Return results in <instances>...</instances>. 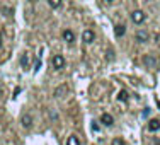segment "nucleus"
<instances>
[{
    "instance_id": "obj_5",
    "label": "nucleus",
    "mask_w": 160,
    "mask_h": 145,
    "mask_svg": "<svg viewBox=\"0 0 160 145\" xmlns=\"http://www.w3.org/2000/svg\"><path fill=\"white\" fill-rule=\"evenodd\" d=\"M94 39H96V34H94L92 29H85V31L82 32V41L83 43H87V45H89V43H92Z\"/></svg>"
},
{
    "instance_id": "obj_3",
    "label": "nucleus",
    "mask_w": 160,
    "mask_h": 145,
    "mask_svg": "<svg viewBox=\"0 0 160 145\" xmlns=\"http://www.w3.org/2000/svg\"><path fill=\"white\" fill-rule=\"evenodd\" d=\"M145 17H147V16H145L143 10H133V12H131V21L134 24H141L145 21Z\"/></svg>"
},
{
    "instance_id": "obj_15",
    "label": "nucleus",
    "mask_w": 160,
    "mask_h": 145,
    "mask_svg": "<svg viewBox=\"0 0 160 145\" xmlns=\"http://www.w3.org/2000/svg\"><path fill=\"white\" fill-rule=\"evenodd\" d=\"M49 7H53V9H58V7L61 5V0H48Z\"/></svg>"
},
{
    "instance_id": "obj_20",
    "label": "nucleus",
    "mask_w": 160,
    "mask_h": 145,
    "mask_svg": "<svg viewBox=\"0 0 160 145\" xmlns=\"http://www.w3.org/2000/svg\"><path fill=\"white\" fill-rule=\"evenodd\" d=\"M106 2H107V3H112V2H114V0H106Z\"/></svg>"
},
{
    "instance_id": "obj_11",
    "label": "nucleus",
    "mask_w": 160,
    "mask_h": 145,
    "mask_svg": "<svg viewBox=\"0 0 160 145\" xmlns=\"http://www.w3.org/2000/svg\"><path fill=\"white\" fill-rule=\"evenodd\" d=\"M129 99V92L128 90H119V94H118V101H121V103H126V101Z\"/></svg>"
},
{
    "instance_id": "obj_17",
    "label": "nucleus",
    "mask_w": 160,
    "mask_h": 145,
    "mask_svg": "<svg viewBox=\"0 0 160 145\" xmlns=\"http://www.w3.org/2000/svg\"><path fill=\"white\" fill-rule=\"evenodd\" d=\"M39 68H41V60H36V63H34V70L38 72Z\"/></svg>"
},
{
    "instance_id": "obj_1",
    "label": "nucleus",
    "mask_w": 160,
    "mask_h": 145,
    "mask_svg": "<svg viewBox=\"0 0 160 145\" xmlns=\"http://www.w3.org/2000/svg\"><path fill=\"white\" fill-rule=\"evenodd\" d=\"M143 63H145V67H147V68H157L158 58L155 55H145L143 56Z\"/></svg>"
},
{
    "instance_id": "obj_18",
    "label": "nucleus",
    "mask_w": 160,
    "mask_h": 145,
    "mask_svg": "<svg viewBox=\"0 0 160 145\" xmlns=\"http://www.w3.org/2000/svg\"><path fill=\"white\" fill-rule=\"evenodd\" d=\"M92 132H99V125H97L96 121L92 123Z\"/></svg>"
},
{
    "instance_id": "obj_2",
    "label": "nucleus",
    "mask_w": 160,
    "mask_h": 145,
    "mask_svg": "<svg viewBox=\"0 0 160 145\" xmlns=\"http://www.w3.org/2000/svg\"><path fill=\"white\" fill-rule=\"evenodd\" d=\"M51 67L54 70H61V68L65 67V58L63 55H53L51 58Z\"/></svg>"
},
{
    "instance_id": "obj_14",
    "label": "nucleus",
    "mask_w": 160,
    "mask_h": 145,
    "mask_svg": "<svg viewBox=\"0 0 160 145\" xmlns=\"http://www.w3.org/2000/svg\"><path fill=\"white\" fill-rule=\"evenodd\" d=\"M63 92H68V87L67 85H61L60 89L54 90V97H61V94H63Z\"/></svg>"
},
{
    "instance_id": "obj_6",
    "label": "nucleus",
    "mask_w": 160,
    "mask_h": 145,
    "mask_svg": "<svg viewBox=\"0 0 160 145\" xmlns=\"http://www.w3.org/2000/svg\"><path fill=\"white\" fill-rule=\"evenodd\" d=\"M101 123H102L104 126H112L114 125V118H112L109 113H104L102 116H101Z\"/></svg>"
},
{
    "instance_id": "obj_7",
    "label": "nucleus",
    "mask_w": 160,
    "mask_h": 145,
    "mask_svg": "<svg viewBox=\"0 0 160 145\" xmlns=\"http://www.w3.org/2000/svg\"><path fill=\"white\" fill-rule=\"evenodd\" d=\"M61 36H63V39L67 43H73L75 41V34H73V31H72V29H65Z\"/></svg>"
},
{
    "instance_id": "obj_13",
    "label": "nucleus",
    "mask_w": 160,
    "mask_h": 145,
    "mask_svg": "<svg viewBox=\"0 0 160 145\" xmlns=\"http://www.w3.org/2000/svg\"><path fill=\"white\" fill-rule=\"evenodd\" d=\"M21 67H22V68H29V55H22V56H21Z\"/></svg>"
},
{
    "instance_id": "obj_16",
    "label": "nucleus",
    "mask_w": 160,
    "mask_h": 145,
    "mask_svg": "<svg viewBox=\"0 0 160 145\" xmlns=\"http://www.w3.org/2000/svg\"><path fill=\"white\" fill-rule=\"evenodd\" d=\"M112 145H125V140L123 138H114L112 140Z\"/></svg>"
},
{
    "instance_id": "obj_21",
    "label": "nucleus",
    "mask_w": 160,
    "mask_h": 145,
    "mask_svg": "<svg viewBox=\"0 0 160 145\" xmlns=\"http://www.w3.org/2000/svg\"><path fill=\"white\" fill-rule=\"evenodd\" d=\"M155 145H160V142H158V140H157V142H155Z\"/></svg>"
},
{
    "instance_id": "obj_10",
    "label": "nucleus",
    "mask_w": 160,
    "mask_h": 145,
    "mask_svg": "<svg viewBox=\"0 0 160 145\" xmlns=\"http://www.w3.org/2000/svg\"><path fill=\"white\" fill-rule=\"evenodd\" d=\"M22 126L24 128H31L32 126V116L31 114H24L22 116Z\"/></svg>"
},
{
    "instance_id": "obj_8",
    "label": "nucleus",
    "mask_w": 160,
    "mask_h": 145,
    "mask_svg": "<svg viewBox=\"0 0 160 145\" xmlns=\"http://www.w3.org/2000/svg\"><path fill=\"white\" fill-rule=\"evenodd\" d=\"M148 130L150 132H157V130H160V119L158 118H153L148 121Z\"/></svg>"
},
{
    "instance_id": "obj_4",
    "label": "nucleus",
    "mask_w": 160,
    "mask_h": 145,
    "mask_svg": "<svg viewBox=\"0 0 160 145\" xmlns=\"http://www.w3.org/2000/svg\"><path fill=\"white\" fill-rule=\"evenodd\" d=\"M134 39H136L138 43H148V39H150V34H148L147 31H143V29H140V31L134 32Z\"/></svg>"
},
{
    "instance_id": "obj_19",
    "label": "nucleus",
    "mask_w": 160,
    "mask_h": 145,
    "mask_svg": "<svg viewBox=\"0 0 160 145\" xmlns=\"http://www.w3.org/2000/svg\"><path fill=\"white\" fill-rule=\"evenodd\" d=\"M148 114H150V109H148V108H147V109L143 111V116H148Z\"/></svg>"
},
{
    "instance_id": "obj_12",
    "label": "nucleus",
    "mask_w": 160,
    "mask_h": 145,
    "mask_svg": "<svg viewBox=\"0 0 160 145\" xmlns=\"http://www.w3.org/2000/svg\"><path fill=\"white\" fill-rule=\"evenodd\" d=\"M67 145H80V140L77 135H70L67 138Z\"/></svg>"
},
{
    "instance_id": "obj_9",
    "label": "nucleus",
    "mask_w": 160,
    "mask_h": 145,
    "mask_svg": "<svg viewBox=\"0 0 160 145\" xmlns=\"http://www.w3.org/2000/svg\"><path fill=\"white\" fill-rule=\"evenodd\" d=\"M125 32H126V26H125V24H116V26H114V34H116V38H121V36H125Z\"/></svg>"
},
{
    "instance_id": "obj_22",
    "label": "nucleus",
    "mask_w": 160,
    "mask_h": 145,
    "mask_svg": "<svg viewBox=\"0 0 160 145\" xmlns=\"http://www.w3.org/2000/svg\"><path fill=\"white\" fill-rule=\"evenodd\" d=\"M0 46H2V39H0Z\"/></svg>"
}]
</instances>
